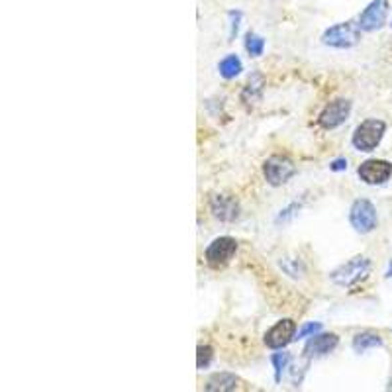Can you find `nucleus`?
Returning a JSON list of instances; mask_svg holds the SVG:
<instances>
[{
    "mask_svg": "<svg viewBox=\"0 0 392 392\" xmlns=\"http://www.w3.org/2000/svg\"><path fill=\"white\" fill-rule=\"evenodd\" d=\"M384 130H386V124L382 120H365L355 128L351 143L357 152H373L381 143Z\"/></svg>",
    "mask_w": 392,
    "mask_h": 392,
    "instance_id": "f257e3e1",
    "label": "nucleus"
},
{
    "mask_svg": "<svg viewBox=\"0 0 392 392\" xmlns=\"http://www.w3.org/2000/svg\"><path fill=\"white\" fill-rule=\"evenodd\" d=\"M361 40V26L355 22H343L332 26L329 30L324 32L322 42L329 47H338V49H348L353 45L359 44Z\"/></svg>",
    "mask_w": 392,
    "mask_h": 392,
    "instance_id": "f03ea898",
    "label": "nucleus"
},
{
    "mask_svg": "<svg viewBox=\"0 0 392 392\" xmlns=\"http://www.w3.org/2000/svg\"><path fill=\"white\" fill-rule=\"evenodd\" d=\"M370 261L367 257H353L351 261L341 265L339 269L332 272V281L339 286H353L369 277Z\"/></svg>",
    "mask_w": 392,
    "mask_h": 392,
    "instance_id": "7ed1b4c3",
    "label": "nucleus"
},
{
    "mask_svg": "<svg viewBox=\"0 0 392 392\" xmlns=\"http://www.w3.org/2000/svg\"><path fill=\"white\" fill-rule=\"evenodd\" d=\"M296 173V165L286 155H272L263 163V174L267 183L272 186H281L288 183Z\"/></svg>",
    "mask_w": 392,
    "mask_h": 392,
    "instance_id": "20e7f679",
    "label": "nucleus"
},
{
    "mask_svg": "<svg viewBox=\"0 0 392 392\" xmlns=\"http://www.w3.org/2000/svg\"><path fill=\"white\" fill-rule=\"evenodd\" d=\"M236 251H238V241L234 238H218L208 245L204 257L212 269H222L234 259Z\"/></svg>",
    "mask_w": 392,
    "mask_h": 392,
    "instance_id": "39448f33",
    "label": "nucleus"
},
{
    "mask_svg": "<svg viewBox=\"0 0 392 392\" xmlns=\"http://www.w3.org/2000/svg\"><path fill=\"white\" fill-rule=\"evenodd\" d=\"M349 222L359 234L373 231L377 228V210L373 206V202L365 200V198L355 200L351 210H349Z\"/></svg>",
    "mask_w": 392,
    "mask_h": 392,
    "instance_id": "423d86ee",
    "label": "nucleus"
},
{
    "mask_svg": "<svg viewBox=\"0 0 392 392\" xmlns=\"http://www.w3.org/2000/svg\"><path fill=\"white\" fill-rule=\"evenodd\" d=\"M349 112H351V102L348 98H336L327 104L326 108L322 110L318 124L324 128V130H334L339 128L343 122L349 118Z\"/></svg>",
    "mask_w": 392,
    "mask_h": 392,
    "instance_id": "0eeeda50",
    "label": "nucleus"
},
{
    "mask_svg": "<svg viewBox=\"0 0 392 392\" xmlns=\"http://www.w3.org/2000/svg\"><path fill=\"white\" fill-rule=\"evenodd\" d=\"M357 174L361 177V181L367 183V185H381V183L391 179L392 163L384 161V159H369V161L361 163Z\"/></svg>",
    "mask_w": 392,
    "mask_h": 392,
    "instance_id": "6e6552de",
    "label": "nucleus"
},
{
    "mask_svg": "<svg viewBox=\"0 0 392 392\" xmlns=\"http://www.w3.org/2000/svg\"><path fill=\"white\" fill-rule=\"evenodd\" d=\"M296 338V324L291 318H284L265 334V345L271 349H283Z\"/></svg>",
    "mask_w": 392,
    "mask_h": 392,
    "instance_id": "1a4fd4ad",
    "label": "nucleus"
},
{
    "mask_svg": "<svg viewBox=\"0 0 392 392\" xmlns=\"http://www.w3.org/2000/svg\"><path fill=\"white\" fill-rule=\"evenodd\" d=\"M386 14H389V2L386 0H373L359 16L361 30L375 32V30L382 28V24L386 20Z\"/></svg>",
    "mask_w": 392,
    "mask_h": 392,
    "instance_id": "9d476101",
    "label": "nucleus"
},
{
    "mask_svg": "<svg viewBox=\"0 0 392 392\" xmlns=\"http://www.w3.org/2000/svg\"><path fill=\"white\" fill-rule=\"evenodd\" d=\"M212 216L220 222H236L240 218V204L228 195H214L210 200Z\"/></svg>",
    "mask_w": 392,
    "mask_h": 392,
    "instance_id": "9b49d317",
    "label": "nucleus"
},
{
    "mask_svg": "<svg viewBox=\"0 0 392 392\" xmlns=\"http://www.w3.org/2000/svg\"><path fill=\"white\" fill-rule=\"evenodd\" d=\"M339 338L336 334H320V336H312V339L306 343L304 348V355L310 359V357H322V355H327L332 353L334 349L338 348Z\"/></svg>",
    "mask_w": 392,
    "mask_h": 392,
    "instance_id": "f8f14e48",
    "label": "nucleus"
},
{
    "mask_svg": "<svg viewBox=\"0 0 392 392\" xmlns=\"http://www.w3.org/2000/svg\"><path fill=\"white\" fill-rule=\"evenodd\" d=\"M206 391H236L240 389V379L236 375H229V373H218V375H212L208 382L204 384Z\"/></svg>",
    "mask_w": 392,
    "mask_h": 392,
    "instance_id": "ddd939ff",
    "label": "nucleus"
},
{
    "mask_svg": "<svg viewBox=\"0 0 392 392\" xmlns=\"http://www.w3.org/2000/svg\"><path fill=\"white\" fill-rule=\"evenodd\" d=\"M381 345H382V338L379 334L363 332V334H357V336L353 338V349H355L357 353H363V351H367V349H373V348H381Z\"/></svg>",
    "mask_w": 392,
    "mask_h": 392,
    "instance_id": "4468645a",
    "label": "nucleus"
},
{
    "mask_svg": "<svg viewBox=\"0 0 392 392\" xmlns=\"http://www.w3.org/2000/svg\"><path fill=\"white\" fill-rule=\"evenodd\" d=\"M220 75L224 76V79H236V76L240 75L241 69V59L238 55H228V57H224L222 61H220Z\"/></svg>",
    "mask_w": 392,
    "mask_h": 392,
    "instance_id": "2eb2a0df",
    "label": "nucleus"
},
{
    "mask_svg": "<svg viewBox=\"0 0 392 392\" xmlns=\"http://www.w3.org/2000/svg\"><path fill=\"white\" fill-rule=\"evenodd\" d=\"M281 269H283L288 277H293V279H300L302 275H304V263L300 261V259H296V257H283L281 261Z\"/></svg>",
    "mask_w": 392,
    "mask_h": 392,
    "instance_id": "dca6fc26",
    "label": "nucleus"
},
{
    "mask_svg": "<svg viewBox=\"0 0 392 392\" xmlns=\"http://www.w3.org/2000/svg\"><path fill=\"white\" fill-rule=\"evenodd\" d=\"M271 363H272V369H275V381L281 382L283 373L288 369V365H291V355L284 353V351L283 353H272Z\"/></svg>",
    "mask_w": 392,
    "mask_h": 392,
    "instance_id": "f3484780",
    "label": "nucleus"
},
{
    "mask_svg": "<svg viewBox=\"0 0 392 392\" xmlns=\"http://www.w3.org/2000/svg\"><path fill=\"white\" fill-rule=\"evenodd\" d=\"M245 49L253 57H259V55H263V49H265V40H263L261 35L250 32L245 35Z\"/></svg>",
    "mask_w": 392,
    "mask_h": 392,
    "instance_id": "a211bd4d",
    "label": "nucleus"
},
{
    "mask_svg": "<svg viewBox=\"0 0 392 392\" xmlns=\"http://www.w3.org/2000/svg\"><path fill=\"white\" fill-rule=\"evenodd\" d=\"M212 357H214V351L210 345H198V349H196V367L206 369L208 365L212 363Z\"/></svg>",
    "mask_w": 392,
    "mask_h": 392,
    "instance_id": "6ab92c4d",
    "label": "nucleus"
},
{
    "mask_svg": "<svg viewBox=\"0 0 392 392\" xmlns=\"http://www.w3.org/2000/svg\"><path fill=\"white\" fill-rule=\"evenodd\" d=\"M322 329V324H318V322H310V324H304V326L300 327L298 332H296V338L294 339H304V338H312L314 334H318Z\"/></svg>",
    "mask_w": 392,
    "mask_h": 392,
    "instance_id": "aec40b11",
    "label": "nucleus"
},
{
    "mask_svg": "<svg viewBox=\"0 0 392 392\" xmlns=\"http://www.w3.org/2000/svg\"><path fill=\"white\" fill-rule=\"evenodd\" d=\"M229 18L234 20L231 22V32H229V42L238 35L240 32V20H241V12H229Z\"/></svg>",
    "mask_w": 392,
    "mask_h": 392,
    "instance_id": "412c9836",
    "label": "nucleus"
},
{
    "mask_svg": "<svg viewBox=\"0 0 392 392\" xmlns=\"http://www.w3.org/2000/svg\"><path fill=\"white\" fill-rule=\"evenodd\" d=\"M329 169H332V171H336V173H339V171H345V169H348V159H336V161H332Z\"/></svg>",
    "mask_w": 392,
    "mask_h": 392,
    "instance_id": "4be33fe9",
    "label": "nucleus"
},
{
    "mask_svg": "<svg viewBox=\"0 0 392 392\" xmlns=\"http://www.w3.org/2000/svg\"><path fill=\"white\" fill-rule=\"evenodd\" d=\"M386 277H392V263H391V271H389V275Z\"/></svg>",
    "mask_w": 392,
    "mask_h": 392,
    "instance_id": "5701e85b",
    "label": "nucleus"
}]
</instances>
